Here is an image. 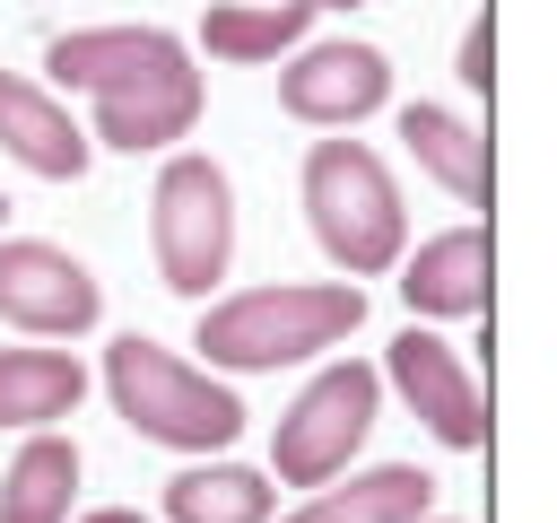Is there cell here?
<instances>
[{
    "instance_id": "6da1fadb",
    "label": "cell",
    "mask_w": 557,
    "mask_h": 523,
    "mask_svg": "<svg viewBox=\"0 0 557 523\" xmlns=\"http://www.w3.org/2000/svg\"><path fill=\"white\" fill-rule=\"evenodd\" d=\"M44 70L78 96H96V139L104 148H165L200 122V70L165 26H87L52 35Z\"/></svg>"
},
{
    "instance_id": "7a4b0ae2",
    "label": "cell",
    "mask_w": 557,
    "mask_h": 523,
    "mask_svg": "<svg viewBox=\"0 0 557 523\" xmlns=\"http://www.w3.org/2000/svg\"><path fill=\"white\" fill-rule=\"evenodd\" d=\"M357 323H366V288L357 279H339V288L278 279V288H244V296L209 305L200 314V349L226 375H270V366H296L313 349H339Z\"/></svg>"
},
{
    "instance_id": "3957f363",
    "label": "cell",
    "mask_w": 557,
    "mask_h": 523,
    "mask_svg": "<svg viewBox=\"0 0 557 523\" xmlns=\"http://www.w3.org/2000/svg\"><path fill=\"white\" fill-rule=\"evenodd\" d=\"M305 218H313V244H322L348 279L392 270L400 244H409L400 183H392V166H383L366 139H313V148H305Z\"/></svg>"
},
{
    "instance_id": "277c9868",
    "label": "cell",
    "mask_w": 557,
    "mask_h": 523,
    "mask_svg": "<svg viewBox=\"0 0 557 523\" xmlns=\"http://www.w3.org/2000/svg\"><path fill=\"white\" fill-rule=\"evenodd\" d=\"M104 392L148 445H174V453H218L244 427V401L226 384H209V366H183L174 349H157L139 331H122L104 349Z\"/></svg>"
},
{
    "instance_id": "5b68a950",
    "label": "cell",
    "mask_w": 557,
    "mask_h": 523,
    "mask_svg": "<svg viewBox=\"0 0 557 523\" xmlns=\"http://www.w3.org/2000/svg\"><path fill=\"white\" fill-rule=\"evenodd\" d=\"M148 244H157V279L174 296H209L235 262V192L209 157H165L157 200H148Z\"/></svg>"
},
{
    "instance_id": "8992f818",
    "label": "cell",
    "mask_w": 557,
    "mask_h": 523,
    "mask_svg": "<svg viewBox=\"0 0 557 523\" xmlns=\"http://www.w3.org/2000/svg\"><path fill=\"white\" fill-rule=\"evenodd\" d=\"M374 401H383V375H374L366 357L322 366V375L287 401L278 436H270V471H278L287 488H322V479H339L348 453H357L366 427H374Z\"/></svg>"
},
{
    "instance_id": "52a82bcc",
    "label": "cell",
    "mask_w": 557,
    "mask_h": 523,
    "mask_svg": "<svg viewBox=\"0 0 557 523\" xmlns=\"http://www.w3.org/2000/svg\"><path fill=\"white\" fill-rule=\"evenodd\" d=\"M104 314V288L87 279V262H70L61 244L9 235L0 244V323L35 331V340H78Z\"/></svg>"
},
{
    "instance_id": "ba28073f",
    "label": "cell",
    "mask_w": 557,
    "mask_h": 523,
    "mask_svg": "<svg viewBox=\"0 0 557 523\" xmlns=\"http://www.w3.org/2000/svg\"><path fill=\"white\" fill-rule=\"evenodd\" d=\"M383 366H392L400 401L426 418V436H435V445H453V453H479V445H487V401H479L470 366H461L435 331H418V323H409V331L392 340V357H383Z\"/></svg>"
},
{
    "instance_id": "9c48e42d",
    "label": "cell",
    "mask_w": 557,
    "mask_h": 523,
    "mask_svg": "<svg viewBox=\"0 0 557 523\" xmlns=\"http://www.w3.org/2000/svg\"><path fill=\"white\" fill-rule=\"evenodd\" d=\"M383 96H392V61L374 44H313V52H296L278 70V105L296 122H313V131H348Z\"/></svg>"
},
{
    "instance_id": "30bf717a",
    "label": "cell",
    "mask_w": 557,
    "mask_h": 523,
    "mask_svg": "<svg viewBox=\"0 0 557 523\" xmlns=\"http://www.w3.org/2000/svg\"><path fill=\"white\" fill-rule=\"evenodd\" d=\"M0 148H9L26 174H44V183H78L87 157H96V139H87L35 78H17V70H0Z\"/></svg>"
},
{
    "instance_id": "8fae6325",
    "label": "cell",
    "mask_w": 557,
    "mask_h": 523,
    "mask_svg": "<svg viewBox=\"0 0 557 523\" xmlns=\"http://www.w3.org/2000/svg\"><path fill=\"white\" fill-rule=\"evenodd\" d=\"M487 270H496L487 227H444L409 253L400 296H409V314H487Z\"/></svg>"
},
{
    "instance_id": "7c38bea8",
    "label": "cell",
    "mask_w": 557,
    "mask_h": 523,
    "mask_svg": "<svg viewBox=\"0 0 557 523\" xmlns=\"http://www.w3.org/2000/svg\"><path fill=\"white\" fill-rule=\"evenodd\" d=\"M426 506H435V479L418 471V462H374V471H357L348 488H313L296 514H278V523H426Z\"/></svg>"
},
{
    "instance_id": "4fadbf2b",
    "label": "cell",
    "mask_w": 557,
    "mask_h": 523,
    "mask_svg": "<svg viewBox=\"0 0 557 523\" xmlns=\"http://www.w3.org/2000/svg\"><path fill=\"white\" fill-rule=\"evenodd\" d=\"M400 139H409V157H418L461 209H487V139H479L461 113H444V105H409V113H400Z\"/></svg>"
},
{
    "instance_id": "5bb4252c",
    "label": "cell",
    "mask_w": 557,
    "mask_h": 523,
    "mask_svg": "<svg viewBox=\"0 0 557 523\" xmlns=\"http://www.w3.org/2000/svg\"><path fill=\"white\" fill-rule=\"evenodd\" d=\"M70 497H78V445L35 427L0 479V523H70Z\"/></svg>"
},
{
    "instance_id": "9a60e30c",
    "label": "cell",
    "mask_w": 557,
    "mask_h": 523,
    "mask_svg": "<svg viewBox=\"0 0 557 523\" xmlns=\"http://www.w3.org/2000/svg\"><path fill=\"white\" fill-rule=\"evenodd\" d=\"M278 488L244 462H200L165 479V523H270Z\"/></svg>"
},
{
    "instance_id": "2e32d148",
    "label": "cell",
    "mask_w": 557,
    "mask_h": 523,
    "mask_svg": "<svg viewBox=\"0 0 557 523\" xmlns=\"http://www.w3.org/2000/svg\"><path fill=\"white\" fill-rule=\"evenodd\" d=\"M78 392H87L78 357H61V349H0V427H52V418L78 410Z\"/></svg>"
},
{
    "instance_id": "e0dca14e",
    "label": "cell",
    "mask_w": 557,
    "mask_h": 523,
    "mask_svg": "<svg viewBox=\"0 0 557 523\" xmlns=\"http://www.w3.org/2000/svg\"><path fill=\"white\" fill-rule=\"evenodd\" d=\"M305 26H313V0H209L200 44L218 61H278Z\"/></svg>"
},
{
    "instance_id": "ac0fdd59",
    "label": "cell",
    "mask_w": 557,
    "mask_h": 523,
    "mask_svg": "<svg viewBox=\"0 0 557 523\" xmlns=\"http://www.w3.org/2000/svg\"><path fill=\"white\" fill-rule=\"evenodd\" d=\"M496 78V35H487V17H470V35H461V87H487Z\"/></svg>"
},
{
    "instance_id": "d6986e66",
    "label": "cell",
    "mask_w": 557,
    "mask_h": 523,
    "mask_svg": "<svg viewBox=\"0 0 557 523\" xmlns=\"http://www.w3.org/2000/svg\"><path fill=\"white\" fill-rule=\"evenodd\" d=\"M78 523H139L131 506H96V514H78Z\"/></svg>"
},
{
    "instance_id": "ffe728a7",
    "label": "cell",
    "mask_w": 557,
    "mask_h": 523,
    "mask_svg": "<svg viewBox=\"0 0 557 523\" xmlns=\"http://www.w3.org/2000/svg\"><path fill=\"white\" fill-rule=\"evenodd\" d=\"M313 9H357V0H313Z\"/></svg>"
}]
</instances>
